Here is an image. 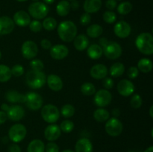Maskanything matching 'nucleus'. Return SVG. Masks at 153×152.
I'll use <instances>...</instances> for the list:
<instances>
[{
  "label": "nucleus",
  "instance_id": "obj_49",
  "mask_svg": "<svg viewBox=\"0 0 153 152\" xmlns=\"http://www.w3.org/2000/svg\"><path fill=\"white\" fill-rule=\"evenodd\" d=\"M7 152H21V148L16 143H12L7 147Z\"/></svg>",
  "mask_w": 153,
  "mask_h": 152
},
{
  "label": "nucleus",
  "instance_id": "obj_30",
  "mask_svg": "<svg viewBox=\"0 0 153 152\" xmlns=\"http://www.w3.org/2000/svg\"><path fill=\"white\" fill-rule=\"evenodd\" d=\"M94 118L97 122H105L110 118V113L104 107H99L94 111Z\"/></svg>",
  "mask_w": 153,
  "mask_h": 152
},
{
  "label": "nucleus",
  "instance_id": "obj_63",
  "mask_svg": "<svg viewBox=\"0 0 153 152\" xmlns=\"http://www.w3.org/2000/svg\"><path fill=\"white\" fill-rule=\"evenodd\" d=\"M70 1H73V0H70Z\"/></svg>",
  "mask_w": 153,
  "mask_h": 152
},
{
  "label": "nucleus",
  "instance_id": "obj_51",
  "mask_svg": "<svg viewBox=\"0 0 153 152\" xmlns=\"http://www.w3.org/2000/svg\"><path fill=\"white\" fill-rule=\"evenodd\" d=\"M70 8H72L74 10H78V8L79 7V3L76 0H73V1H72V2L70 3Z\"/></svg>",
  "mask_w": 153,
  "mask_h": 152
},
{
  "label": "nucleus",
  "instance_id": "obj_53",
  "mask_svg": "<svg viewBox=\"0 0 153 152\" xmlns=\"http://www.w3.org/2000/svg\"><path fill=\"white\" fill-rule=\"evenodd\" d=\"M112 114H113L114 117L117 118L118 116H120V111L119 109L115 108V109H114L113 110H112Z\"/></svg>",
  "mask_w": 153,
  "mask_h": 152
},
{
  "label": "nucleus",
  "instance_id": "obj_47",
  "mask_svg": "<svg viewBox=\"0 0 153 152\" xmlns=\"http://www.w3.org/2000/svg\"><path fill=\"white\" fill-rule=\"evenodd\" d=\"M117 6V0H107L105 2V7L108 10H113Z\"/></svg>",
  "mask_w": 153,
  "mask_h": 152
},
{
  "label": "nucleus",
  "instance_id": "obj_35",
  "mask_svg": "<svg viewBox=\"0 0 153 152\" xmlns=\"http://www.w3.org/2000/svg\"><path fill=\"white\" fill-rule=\"evenodd\" d=\"M117 12L121 15H127L132 10V4L129 1H123L120 3L117 6Z\"/></svg>",
  "mask_w": 153,
  "mask_h": 152
},
{
  "label": "nucleus",
  "instance_id": "obj_64",
  "mask_svg": "<svg viewBox=\"0 0 153 152\" xmlns=\"http://www.w3.org/2000/svg\"><path fill=\"white\" fill-rule=\"evenodd\" d=\"M129 152H134V151H129Z\"/></svg>",
  "mask_w": 153,
  "mask_h": 152
},
{
  "label": "nucleus",
  "instance_id": "obj_55",
  "mask_svg": "<svg viewBox=\"0 0 153 152\" xmlns=\"http://www.w3.org/2000/svg\"><path fill=\"white\" fill-rule=\"evenodd\" d=\"M43 1L45 4H52V3H54V1H55V0H43Z\"/></svg>",
  "mask_w": 153,
  "mask_h": 152
},
{
  "label": "nucleus",
  "instance_id": "obj_46",
  "mask_svg": "<svg viewBox=\"0 0 153 152\" xmlns=\"http://www.w3.org/2000/svg\"><path fill=\"white\" fill-rule=\"evenodd\" d=\"M114 84V80L111 78V77H105L103 79L102 81V85L103 87L105 88L107 90H109V89H111L113 88Z\"/></svg>",
  "mask_w": 153,
  "mask_h": 152
},
{
  "label": "nucleus",
  "instance_id": "obj_54",
  "mask_svg": "<svg viewBox=\"0 0 153 152\" xmlns=\"http://www.w3.org/2000/svg\"><path fill=\"white\" fill-rule=\"evenodd\" d=\"M9 107H10V106H9L7 104H4V103L1 105V110H2V111H4V112H7V110H8Z\"/></svg>",
  "mask_w": 153,
  "mask_h": 152
},
{
  "label": "nucleus",
  "instance_id": "obj_22",
  "mask_svg": "<svg viewBox=\"0 0 153 152\" xmlns=\"http://www.w3.org/2000/svg\"><path fill=\"white\" fill-rule=\"evenodd\" d=\"M94 148L91 140L88 138H81L75 145L76 152H93Z\"/></svg>",
  "mask_w": 153,
  "mask_h": 152
},
{
  "label": "nucleus",
  "instance_id": "obj_38",
  "mask_svg": "<svg viewBox=\"0 0 153 152\" xmlns=\"http://www.w3.org/2000/svg\"><path fill=\"white\" fill-rule=\"evenodd\" d=\"M102 19L108 24H113L117 21V14L113 10H107L103 13Z\"/></svg>",
  "mask_w": 153,
  "mask_h": 152
},
{
  "label": "nucleus",
  "instance_id": "obj_40",
  "mask_svg": "<svg viewBox=\"0 0 153 152\" xmlns=\"http://www.w3.org/2000/svg\"><path fill=\"white\" fill-rule=\"evenodd\" d=\"M30 67H31V70L42 71L44 69V63L40 59H32L30 62Z\"/></svg>",
  "mask_w": 153,
  "mask_h": 152
},
{
  "label": "nucleus",
  "instance_id": "obj_45",
  "mask_svg": "<svg viewBox=\"0 0 153 152\" xmlns=\"http://www.w3.org/2000/svg\"><path fill=\"white\" fill-rule=\"evenodd\" d=\"M79 22H80L81 25H84V26L89 25V24L91 22V14L88 13H83V14L81 16L80 19H79Z\"/></svg>",
  "mask_w": 153,
  "mask_h": 152
},
{
  "label": "nucleus",
  "instance_id": "obj_33",
  "mask_svg": "<svg viewBox=\"0 0 153 152\" xmlns=\"http://www.w3.org/2000/svg\"><path fill=\"white\" fill-rule=\"evenodd\" d=\"M42 26L46 31H51L57 28L58 22L55 18L49 16V17H46L43 19V22H42Z\"/></svg>",
  "mask_w": 153,
  "mask_h": 152
},
{
  "label": "nucleus",
  "instance_id": "obj_58",
  "mask_svg": "<svg viewBox=\"0 0 153 152\" xmlns=\"http://www.w3.org/2000/svg\"><path fill=\"white\" fill-rule=\"evenodd\" d=\"M61 152H75V151H73L72 150H70V149H66V150L62 151Z\"/></svg>",
  "mask_w": 153,
  "mask_h": 152
},
{
  "label": "nucleus",
  "instance_id": "obj_27",
  "mask_svg": "<svg viewBox=\"0 0 153 152\" xmlns=\"http://www.w3.org/2000/svg\"><path fill=\"white\" fill-rule=\"evenodd\" d=\"M137 69L139 71L143 73H149L152 70L153 63L151 60L148 58H141L137 62Z\"/></svg>",
  "mask_w": 153,
  "mask_h": 152
},
{
  "label": "nucleus",
  "instance_id": "obj_7",
  "mask_svg": "<svg viewBox=\"0 0 153 152\" xmlns=\"http://www.w3.org/2000/svg\"><path fill=\"white\" fill-rule=\"evenodd\" d=\"M27 129L25 125L20 123L12 125L8 131V138L13 143H19L25 139Z\"/></svg>",
  "mask_w": 153,
  "mask_h": 152
},
{
  "label": "nucleus",
  "instance_id": "obj_5",
  "mask_svg": "<svg viewBox=\"0 0 153 152\" xmlns=\"http://www.w3.org/2000/svg\"><path fill=\"white\" fill-rule=\"evenodd\" d=\"M42 119L49 124H55L60 118V111L58 107L52 104H48L42 107Z\"/></svg>",
  "mask_w": 153,
  "mask_h": 152
},
{
  "label": "nucleus",
  "instance_id": "obj_6",
  "mask_svg": "<svg viewBox=\"0 0 153 152\" xmlns=\"http://www.w3.org/2000/svg\"><path fill=\"white\" fill-rule=\"evenodd\" d=\"M105 129L109 136L116 137L122 134L123 131V125L117 118L111 117L106 121Z\"/></svg>",
  "mask_w": 153,
  "mask_h": 152
},
{
  "label": "nucleus",
  "instance_id": "obj_59",
  "mask_svg": "<svg viewBox=\"0 0 153 152\" xmlns=\"http://www.w3.org/2000/svg\"><path fill=\"white\" fill-rule=\"evenodd\" d=\"M16 1H19V2H22V1H27V0H16Z\"/></svg>",
  "mask_w": 153,
  "mask_h": 152
},
{
  "label": "nucleus",
  "instance_id": "obj_14",
  "mask_svg": "<svg viewBox=\"0 0 153 152\" xmlns=\"http://www.w3.org/2000/svg\"><path fill=\"white\" fill-rule=\"evenodd\" d=\"M50 52V56L54 60L61 61L67 58L69 55V49L63 44H56L54 45L49 49Z\"/></svg>",
  "mask_w": 153,
  "mask_h": 152
},
{
  "label": "nucleus",
  "instance_id": "obj_11",
  "mask_svg": "<svg viewBox=\"0 0 153 152\" xmlns=\"http://www.w3.org/2000/svg\"><path fill=\"white\" fill-rule=\"evenodd\" d=\"M21 53L25 59L32 60L38 54V46L32 40H26L22 43Z\"/></svg>",
  "mask_w": 153,
  "mask_h": 152
},
{
  "label": "nucleus",
  "instance_id": "obj_25",
  "mask_svg": "<svg viewBox=\"0 0 153 152\" xmlns=\"http://www.w3.org/2000/svg\"><path fill=\"white\" fill-rule=\"evenodd\" d=\"M88 50H87V55L92 60H98L102 56L103 50L102 48L97 43L91 44V46H88Z\"/></svg>",
  "mask_w": 153,
  "mask_h": 152
},
{
  "label": "nucleus",
  "instance_id": "obj_42",
  "mask_svg": "<svg viewBox=\"0 0 153 152\" xmlns=\"http://www.w3.org/2000/svg\"><path fill=\"white\" fill-rule=\"evenodd\" d=\"M10 71H11V75L15 77H20L22 75L24 74V67L22 65H19V64H16V65L13 66L11 69H10Z\"/></svg>",
  "mask_w": 153,
  "mask_h": 152
},
{
  "label": "nucleus",
  "instance_id": "obj_61",
  "mask_svg": "<svg viewBox=\"0 0 153 152\" xmlns=\"http://www.w3.org/2000/svg\"><path fill=\"white\" fill-rule=\"evenodd\" d=\"M32 1L34 2V1H39V0H32Z\"/></svg>",
  "mask_w": 153,
  "mask_h": 152
},
{
  "label": "nucleus",
  "instance_id": "obj_31",
  "mask_svg": "<svg viewBox=\"0 0 153 152\" xmlns=\"http://www.w3.org/2000/svg\"><path fill=\"white\" fill-rule=\"evenodd\" d=\"M86 32L88 37L91 38H98L102 34L103 28L100 25L93 24L87 28Z\"/></svg>",
  "mask_w": 153,
  "mask_h": 152
},
{
  "label": "nucleus",
  "instance_id": "obj_57",
  "mask_svg": "<svg viewBox=\"0 0 153 152\" xmlns=\"http://www.w3.org/2000/svg\"><path fill=\"white\" fill-rule=\"evenodd\" d=\"M152 110H153V106H151L150 109H149V115H150V117H151V118H153V112H152Z\"/></svg>",
  "mask_w": 153,
  "mask_h": 152
},
{
  "label": "nucleus",
  "instance_id": "obj_56",
  "mask_svg": "<svg viewBox=\"0 0 153 152\" xmlns=\"http://www.w3.org/2000/svg\"><path fill=\"white\" fill-rule=\"evenodd\" d=\"M144 152H153V146H149L147 149L144 151Z\"/></svg>",
  "mask_w": 153,
  "mask_h": 152
},
{
  "label": "nucleus",
  "instance_id": "obj_18",
  "mask_svg": "<svg viewBox=\"0 0 153 152\" xmlns=\"http://www.w3.org/2000/svg\"><path fill=\"white\" fill-rule=\"evenodd\" d=\"M108 73V69L107 66L104 64L98 63L93 66L90 70V75L93 78L96 80H101L106 77Z\"/></svg>",
  "mask_w": 153,
  "mask_h": 152
},
{
  "label": "nucleus",
  "instance_id": "obj_62",
  "mask_svg": "<svg viewBox=\"0 0 153 152\" xmlns=\"http://www.w3.org/2000/svg\"><path fill=\"white\" fill-rule=\"evenodd\" d=\"M117 1H122V0H117Z\"/></svg>",
  "mask_w": 153,
  "mask_h": 152
},
{
  "label": "nucleus",
  "instance_id": "obj_48",
  "mask_svg": "<svg viewBox=\"0 0 153 152\" xmlns=\"http://www.w3.org/2000/svg\"><path fill=\"white\" fill-rule=\"evenodd\" d=\"M40 46L43 48V49H46V50H48V49H50L51 47L52 46V43L48 39H43V40L40 41Z\"/></svg>",
  "mask_w": 153,
  "mask_h": 152
},
{
  "label": "nucleus",
  "instance_id": "obj_32",
  "mask_svg": "<svg viewBox=\"0 0 153 152\" xmlns=\"http://www.w3.org/2000/svg\"><path fill=\"white\" fill-rule=\"evenodd\" d=\"M12 77L10 68L4 64H0V82L5 83Z\"/></svg>",
  "mask_w": 153,
  "mask_h": 152
},
{
  "label": "nucleus",
  "instance_id": "obj_52",
  "mask_svg": "<svg viewBox=\"0 0 153 152\" xmlns=\"http://www.w3.org/2000/svg\"><path fill=\"white\" fill-rule=\"evenodd\" d=\"M108 40L105 37H102V38H100V40H99V45H100L102 48L105 46L106 45L108 44Z\"/></svg>",
  "mask_w": 153,
  "mask_h": 152
},
{
  "label": "nucleus",
  "instance_id": "obj_12",
  "mask_svg": "<svg viewBox=\"0 0 153 152\" xmlns=\"http://www.w3.org/2000/svg\"><path fill=\"white\" fill-rule=\"evenodd\" d=\"M117 92L122 96L128 97L132 95L135 90L134 84L128 79H123L120 81L118 82L117 86Z\"/></svg>",
  "mask_w": 153,
  "mask_h": 152
},
{
  "label": "nucleus",
  "instance_id": "obj_8",
  "mask_svg": "<svg viewBox=\"0 0 153 152\" xmlns=\"http://www.w3.org/2000/svg\"><path fill=\"white\" fill-rule=\"evenodd\" d=\"M25 104L31 110H38L43 107V97L36 92H28L25 94Z\"/></svg>",
  "mask_w": 153,
  "mask_h": 152
},
{
  "label": "nucleus",
  "instance_id": "obj_1",
  "mask_svg": "<svg viewBox=\"0 0 153 152\" xmlns=\"http://www.w3.org/2000/svg\"><path fill=\"white\" fill-rule=\"evenodd\" d=\"M58 34L60 39L66 43H70L73 41L77 35V26L76 24L70 20L62 21L58 25L57 28Z\"/></svg>",
  "mask_w": 153,
  "mask_h": 152
},
{
  "label": "nucleus",
  "instance_id": "obj_15",
  "mask_svg": "<svg viewBox=\"0 0 153 152\" xmlns=\"http://www.w3.org/2000/svg\"><path fill=\"white\" fill-rule=\"evenodd\" d=\"M61 135L60 127L56 124H50L44 130V137L49 142H54Z\"/></svg>",
  "mask_w": 153,
  "mask_h": 152
},
{
  "label": "nucleus",
  "instance_id": "obj_26",
  "mask_svg": "<svg viewBox=\"0 0 153 152\" xmlns=\"http://www.w3.org/2000/svg\"><path fill=\"white\" fill-rule=\"evenodd\" d=\"M27 152H45L44 142L38 139L31 140L27 148Z\"/></svg>",
  "mask_w": 153,
  "mask_h": 152
},
{
  "label": "nucleus",
  "instance_id": "obj_34",
  "mask_svg": "<svg viewBox=\"0 0 153 152\" xmlns=\"http://www.w3.org/2000/svg\"><path fill=\"white\" fill-rule=\"evenodd\" d=\"M75 113H76V109L70 104H64L61 107V111H60V114H61V116L64 118H66V119L73 117L74 116Z\"/></svg>",
  "mask_w": 153,
  "mask_h": 152
},
{
  "label": "nucleus",
  "instance_id": "obj_24",
  "mask_svg": "<svg viewBox=\"0 0 153 152\" xmlns=\"http://www.w3.org/2000/svg\"><path fill=\"white\" fill-rule=\"evenodd\" d=\"M73 45L76 50L82 51L85 50L89 46V40L88 37L85 34H79L76 35L75 39L73 40Z\"/></svg>",
  "mask_w": 153,
  "mask_h": 152
},
{
  "label": "nucleus",
  "instance_id": "obj_37",
  "mask_svg": "<svg viewBox=\"0 0 153 152\" xmlns=\"http://www.w3.org/2000/svg\"><path fill=\"white\" fill-rule=\"evenodd\" d=\"M59 127L61 131L66 133V134H69V133L72 132L73 131L75 128V125L73 122H72L71 120L66 119V120H64L61 122V125Z\"/></svg>",
  "mask_w": 153,
  "mask_h": 152
},
{
  "label": "nucleus",
  "instance_id": "obj_41",
  "mask_svg": "<svg viewBox=\"0 0 153 152\" xmlns=\"http://www.w3.org/2000/svg\"><path fill=\"white\" fill-rule=\"evenodd\" d=\"M28 26H29L30 30H31L32 32H34V33L40 32V31L42 30V28H43L41 22H40L39 20H37V19H34V20L31 21V22L29 23Z\"/></svg>",
  "mask_w": 153,
  "mask_h": 152
},
{
  "label": "nucleus",
  "instance_id": "obj_2",
  "mask_svg": "<svg viewBox=\"0 0 153 152\" xmlns=\"http://www.w3.org/2000/svg\"><path fill=\"white\" fill-rule=\"evenodd\" d=\"M135 46L140 53L145 55L153 54V37L149 32H143L135 40Z\"/></svg>",
  "mask_w": 153,
  "mask_h": 152
},
{
  "label": "nucleus",
  "instance_id": "obj_21",
  "mask_svg": "<svg viewBox=\"0 0 153 152\" xmlns=\"http://www.w3.org/2000/svg\"><path fill=\"white\" fill-rule=\"evenodd\" d=\"M4 98L7 102L11 104L25 103V95L16 90H8L6 92Z\"/></svg>",
  "mask_w": 153,
  "mask_h": 152
},
{
  "label": "nucleus",
  "instance_id": "obj_17",
  "mask_svg": "<svg viewBox=\"0 0 153 152\" xmlns=\"http://www.w3.org/2000/svg\"><path fill=\"white\" fill-rule=\"evenodd\" d=\"M15 23L13 19L7 16L0 17V35H7L13 31Z\"/></svg>",
  "mask_w": 153,
  "mask_h": 152
},
{
  "label": "nucleus",
  "instance_id": "obj_36",
  "mask_svg": "<svg viewBox=\"0 0 153 152\" xmlns=\"http://www.w3.org/2000/svg\"><path fill=\"white\" fill-rule=\"evenodd\" d=\"M81 92L84 95L91 96L94 95L96 92V87L92 83L85 82L81 86Z\"/></svg>",
  "mask_w": 153,
  "mask_h": 152
},
{
  "label": "nucleus",
  "instance_id": "obj_20",
  "mask_svg": "<svg viewBox=\"0 0 153 152\" xmlns=\"http://www.w3.org/2000/svg\"><path fill=\"white\" fill-rule=\"evenodd\" d=\"M46 83L49 89L55 92L61 90L64 86V83L61 77L55 74H51L46 76Z\"/></svg>",
  "mask_w": 153,
  "mask_h": 152
},
{
  "label": "nucleus",
  "instance_id": "obj_9",
  "mask_svg": "<svg viewBox=\"0 0 153 152\" xmlns=\"http://www.w3.org/2000/svg\"><path fill=\"white\" fill-rule=\"evenodd\" d=\"M103 54L109 60L118 59L122 55L123 49L120 45L114 41L108 43L105 46L102 48Z\"/></svg>",
  "mask_w": 153,
  "mask_h": 152
},
{
  "label": "nucleus",
  "instance_id": "obj_43",
  "mask_svg": "<svg viewBox=\"0 0 153 152\" xmlns=\"http://www.w3.org/2000/svg\"><path fill=\"white\" fill-rule=\"evenodd\" d=\"M139 75V70L137 67L131 66L127 70V76L129 79H135Z\"/></svg>",
  "mask_w": 153,
  "mask_h": 152
},
{
  "label": "nucleus",
  "instance_id": "obj_50",
  "mask_svg": "<svg viewBox=\"0 0 153 152\" xmlns=\"http://www.w3.org/2000/svg\"><path fill=\"white\" fill-rule=\"evenodd\" d=\"M7 116L6 112L0 110V125H2L7 121Z\"/></svg>",
  "mask_w": 153,
  "mask_h": 152
},
{
  "label": "nucleus",
  "instance_id": "obj_19",
  "mask_svg": "<svg viewBox=\"0 0 153 152\" xmlns=\"http://www.w3.org/2000/svg\"><path fill=\"white\" fill-rule=\"evenodd\" d=\"M13 20L15 25L19 27H26L31 22V16L25 10H18L13 14Z\"/></svg>",
  "mask_w": 153,
  "mask_h": 152
},
{
  "label": "nucleus",
  "instance_id": "obj_13",
  "mask_svg": "<svg viewBox=\"0 0 153 152\" xmlns=\"http://www.w3.org/2000/svg\"><path fill=\"white\" fill-rule=\"evenodd\" d=\"M114 32L115 35L119 38H126L131 34V25L126 21H119L115 24L114 27Z\"/></svg>",
  "mask_w": 153,
  "mask_h": 152
},
{
  "label": "nucleus",
  "instance_id": "obj_60",
  "mask_svg": "<svg viewBox=\"0 0 153 152\" xmlns=\"http://www.w3.org/2000/svg\"><path fill=\"white\" fill-rule=\"evenodd\" d=\"M1 51H0V60H1Z\"/></svg>",
  "mask_w": 153,
  "mask_h": 152
},
{
  "label": "nucleus",
  "instance_id": "obj_10",
  "mask_svg": "<svg viewBox=\"0 0 153 152\" xmlns=\"http://www.w3.org/2000/svg\"><path fill=\"white\" fill-rule=\"evenodd\" d=\"M112 101V95L110 91L105 89L98 90L94 94V104L99 107H105L108 106Z\"/></svg>",
  "mask_w": 153,
  "mask_h": 152
},
{
  "label": "nucleus",
  "instance_id": "obj_23",
  "mask_svg": "<svg viewBox=\"0 0 153 152\" xmlns=\"http://www.w3.org/2000/svg\"><path fill=\"white\" fill-rule=\"evenodd\" d=\"M102 4V0H85L83 7L85 13H95L100 10Z\"/></svg>",
  "mask_w": 153,
  "mask_h": 152
},
{
  "label": "nucleus",
  "instance_id": "obj_16",
  "mask_svg": "<svg viewBox=\"0 0 153 152\" xmlns=\"http://www.w3.org/2000/svg\"><path fill=\"white\" fill-rule=\"evenodd\" d=\"M7 119L13 122H17L23 119L25 116V110L22 106L19 105H12L10 106L8 110L6 112Z\"/></svg>",
  "mask_w": 153,
  "mask_h": 152
},
{
  "label": "nucleus",
  "instance_id": "obj_4",
  "mask_svg": "<svg viewBox=\"0 0 153 152\" xmlns=\"http://www.w3.org/2000/svg\"><path fill=\"white\" fill-rule=\"evenodd\" d=\"M28 14L37 20L46 18L49 13V8L46 4L41 1H34L30 4L28 7Z\"/></svg>",
  "mask_w": 153,
  "mask_h": 152
},
{
  "label": "nucleus",
  "instance_id": "obj_3",
  "mask_svg": "<svg viewBox=\"0 0 153 152\" xmlns=\"http://www.w3.org/2000/svg\"><path fill=\"white\" fill-rule=\"evenodd\" d=\"M25 82L31 89H40L46 84V75L42 71H34L31 69L26 73Z\"/></svg>",
  "mask_w": 153,
  "mask_h": 152
},
{
  "label": "nucleus",
  "instance_id": "obj_28",
  "mask_svg": "<svg viewBox=\"0 0 153 152\" xmlns=\"http://www.w3.org/2000/svg\"><path fill=\"white\" fill-rule=\"evenodd\" d=\"M125 72V66L120 62L114 63L109 69V74L113 77H119Z\"/></svg>",
  "mask_w": 153,
  "mask_h": 152
},
{
  "label": "nucleus",
  "instance_id": "obj_29",
  "mask_svg": "<svg viewBox=\"0 0 153 152\" xmlns=\"http://www.w3.org/2000/svg\"><path fill=\"white\" fill-rule=\"evenodd\" d=\"M70 4L67 0H61L56 6V13L60 16H66L70 11Z\"/></svg>",
  "mask_w": 153,
  "mask_h": 152
},
{
  "label": "nucleus",
  "instance_id": "obj_44",
  "mask_svg": "<svg viewBox=\"0 0 153 152\" xmlns=\"http://www.w3.org/2000/svg\"><path fill=\"white\" fill-rule=\"evenodd\" d=\"M46 152H59V146L54 142H49L45 146Z\"/></svg>",
  "mask_w": 153,
  "mask_h": 152
},
{
  "label": "nucleus",
  "instance_id": "obj_39",
  "mask_svg": "<svg viewBox=\"0 0 153 152\" xmlns=\"http://www.w3.org/2000/svg\"><path fill=\"white\" fill-rule=\"evenodd\" d=\"M143 104V100L139 94H134L130 100V104L134 109L140 108Z\"/></svg>",
  "mask_w": 153,
  "mask_h": 152
}]
</instances>
